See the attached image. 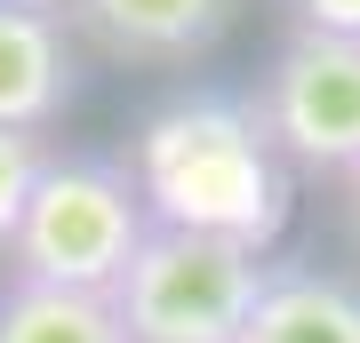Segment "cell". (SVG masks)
Segmentation results:
<instances>
[{
  "label": "cell",
  "instance_id": "cell-1",
  "mask_svg": "<svg viewBox=\"0 0 360 343\" xmlns=\"http://www.w3.org/2000/svg\"><path fill=\"white\" fill-rule=\"evenodd\" d=\"M136 191L153 224L184 231H224V240L264 248L281 224V176L264 160V136L232 104H176L144 128L136 144Z\"/></svg>",
  "mask_w": 360,
  "mask_h": 343
},
{
  "label": "cell",
  "instance_id": "cell-2",
  "mask_svg": "<svg viewBox=\"0 0 360 343\" xmlns=\"http://www.w3.org/2000/svg\"><path fill=\"white\" fill-rule=\"evenodd\" d=\"M144 231H153V208H144L129 160H96V152L56 160L49 152L25 216L8 231V255H16V280H32V288L120 295Z\"/></svg>",
  "mask_w": 360,
  "mask_h": 343
},
{
  "label": "cell",
  "instance_id": "cell-3",
  "mask_svg": "<svg viewBox=\"0 0 360 343\" xmlns=\"http://www.w3.org/2000/svg\"><path fill=\"white\" fill-rule=\"evenodd\" d=\"M264 280H272L264 248L224 240V231L153 224L112 311L129 328V343H240Z\"/></svg>",
  "mask_w": 360,
  "mask_h": 343
},
{
  "label": "cell",
  "instance_id": "cell-4",
  "mask_svg": "<svg viewBox=\"0 0 360 343\" xmlns=\"http://www.w3.org/2000/svg\"><path fill=\"white\" fill-rule=\"evenodd\" d=\"M248 128L264 152H288L296 168L352 176L360 168V40L296 32L264 72V96L248 104Z\"/></svg>",
  "mask_w": 360,
  "mask_h": 343
},
{
  "label": "cell",
  "instance_id": "cell-5",
  "mask_svg": "<svg viewBox=\"0 0 360 343\" xmlns=\"http://www.w3.org/2000/svg\"><path fill=\"white\" fill-rule=\"evenodd\" d=\"M240 0H72V32L120 64H193L224 40Z\"/></svg>",
  "mask_w": 360,
  "mask_h": 343
},
{
  "label": "cell",
  "instance_id": "cell-6",
  "mask_svg": "<svg viewBox=\"0 0 360 343\" xmlns=\"http://www.w3.org/2000/svg\"><path fill=\"white\" fill-rule=\"evenodd\" d=\"M72 25L40 8H0V128L8 136H40L65 120L72 104Z\"/></svg>",
  "mask_w": 360,
  "mask_h": 343
},
{
  "label": "cell",
  "instance_id": "cell-7",
  "mask_svg": "<svg viewBox=\"0 0 360 343\" xmlns=\"http://www.w3.org/2000/svg\"><path fill=\"white\" fill-rule=\"evenodd\" d=\"M240 343H360V295L345 280H328V271L272 264Z\"/></svg>",
  "mask_w": 360,
  "mask_h": 343
},
{
  "label": "cell",
  "instance_id": "cell-8",
  "mask_svg": "<svg viewBox=\"0 0 360 343\" xmlns=\"http://www.w3.org/2000/svg\"><path fill=\"white\" fill-rule=\"evenodd\" d=\"M0 343H129L112 295H65V288H32L8 280L0 295Z\"/></svg>",
  "mask_w": 360,
  "mask_h": 343
},
{
  "label": "cell",
  "instance_id": "cell-9",
  "mask_svg": "<svg viewBox=\"0 0 360 343\" xmlns=\"http://www.w3.org/2000/svg\"><path fill=\"white\" fill-rule=\"evenodd\" d=\"M40 168H49V144L0 128V240L16 231V216H25V200H32V184H40Z\"/></svg>",
  "mask_w": 360,
  "mask_h": 343
},
{
  "label": "cell",
  "instance_id": "cell-10",
  "mask_svg": "<svg viewBox=\"0 0 360 343\" xmlns=\"http://www.w3.org/2000/svg\"><path fill=\"white\" fill-rule=\"evenodd\" d=\"M296 25L321 40H360V0H296Z\"/></svg>",
  "mask_w": 360,
  "mask_h": 343
},
{
  "label": "cell",
  "instance_id": "cell-11",
  "mask_svg": "<svg viewBox=\"0 0 360 343\" xmlns=\"http://www.w3.org/2000/svg\"><path fill=\"white\" fill-rule=\"evenodd\" d=\"M0 8H40V16H72V0H0Z\"/></svg>",
  "mask_w": 360,
  "mask_h": 343
},
{
  "label": "cell",
  "instance_id": "cell-12",
  "mask_svg": "<svg viewBox=\"0 0 360 343\" xmlns=\"http://www.w3.org/2000/svg\"><path fill=\"white\" fill-rule=\"evenodd\" d=\"M345 200H352V231H360V168L345 176Z\"/></svg>",
  "mask_w": 360,
  "mask_h": 343
}]
</instances>
